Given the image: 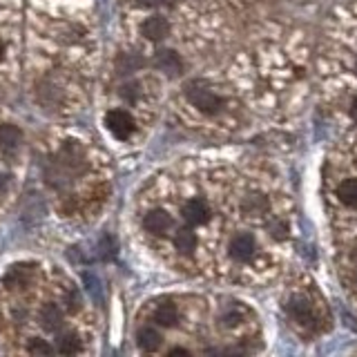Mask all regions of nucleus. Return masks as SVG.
<instances>
[{
  "instance_id": "obj_17",
  "label": "nucleus",
  "mask_w": 357,
  "mask_h": 357,
  "mask_svg": "<svg viewBox=\"0 0 357 357\" xmlns=\"http://www.w3.org/2000/svg\"><path fill=\"white\" fill-rule=\"evenodd\" d=\"M27 353L38 357V355H52L54 349H52V346H50L47 342H45V340H31L29 346H27Z\"/></svg>"
},
{
  "instance_id": "obj_20",
  "label": "nucleus",
  "mask_w": 357,
  "mask_h": 357,
  "mask_svg": "<svg viewBox=\"0 0 357 357\" xmlns=\"http://www.w3.org/2000/svg\"><path fill=\"white\" fill-rule=\"evenodd\" d=\"M170 355H188V349H181V346H178V349L170 351Z\"/></svg>"
},
{
  "instance_id": "obj_15",
  "label": "nucleus",
  "mask_w": 357,
  "mask_h": 357,
  "mask_svg": "<svg viewBox=\"0 0 357 357\" xmlns=\"http://www.w3.org/2000/svg\"><path fill=\"white\" fill-rule=\"evenodd\" d=\"M78 351H81V340H78L76 335L67 333V335H63V337L59 340V353H63V355H74Z\"/></svg>"
},
{
  "instance_id": "obj_13",
  "label": "nucleus",
  "mask_w": 357,
  "mask_h": 357,
  "mask_svg": "<svg viewBox=\"0 0 357 357\" xmlns=\"http://www.w3.org/2000/svg\"><path fill=\"white\" fill-rule=\"evenodd\" d=\"M156 67L167 74H178L181 72V59L174 54V52H161L159 56H156Z\"/></svg>"
},
{
  "instance_id": "obj_2",
  "label": "nucleus",
  "mask_w": 357,
  "mask_h": 357,
  "mask_svg": "<svg viewBox=\"0 0 357 357\" xmlns=\"http://www.w3.org/2000/svg\"><path fill=\"white\" fill-rule=\"evenodd\" d=\"M181 217H183V221L188 223V226H192V228L204 226V223H208V219H210L208 201L201 199V197L188 199L183 204V208H181Z\"/></svg>"
},
{
  "instance_id": "obj_3",
  "label": "nucleus",
  "mask_w": 357,
  "mask_h": 357,
  "mask_svg": "<svg viewBox=\"0 0 357 357\" xmlns=\"http://www.w3.org/2000/svg\"><path fill=\"white\" fill-rule=\"evenodd\" d=\"M255 250H257V241L248 232H239L237 237H232L230 241V257L239 264L250 261L255 257Z\"/></svg>"
},
{
  "instance_id": "obj_10",
  "label": "nucleus",
  "mask_w": 357,
  "mask_h": 357,
  "mask_svg": "<svg viewBox=\"0 0 357 357\" xmlns=\"http://www.w3.org/2000/svg\"><path fill=\"white\" fill-rule=\"evenodd\" d=\"M22 143V132L16 126H3L0 128V148L7 152H14Z\"/></svg>"
},
{
  "instance_id": "obj_1",
  "label": "nucleus",
  "mask_w": 357,
  "mask_h": 357,
  "mask_svg": "<svg viewBox=\"0 0 357 357\" xmlns=\"http://www.w3.org/2000/svg\"><path fill=\"white\" fill-rule=\"evenodd\" d=\"M185 96H188L190 103H192L195 107H199L204 114H217V112L221 109V98L204 85L190 83L185 89Z\"/></svg>"
},
{
  "instance_id": "obj_12",
  "label": "nucleus",
  "mask_w": 357,
  "mask_h": 357,
  "mask_svg": "<svg viewBox=\"0 0 357 357\" xmlns=\"http://www.w3.org/2000/svg\"><path fill=\"white\" fill-rule=\"evenodd\" d=\"M161 333L156 331V328H143L139 333V346L143 351H148V353H154V351H159L161 349Z\"/></svg>"
},
{
  "instance_id": "obj_21",
  "label": "nucleus",
  "mask_w": 357,
  "mask_h": 357,
  "mask_svg": "<svg viewBox=\"0 0 357 357\" xmlns=\"http://www.w3.org/2000/svg\"><path fill=\"white\" fill-rule=\"evenodd\" d=\"M3 54H5V45H3V40H0V61H3Z\"/></svg>"
},
{
  "instance_id": "obj_7",
  "label": "nucleus",
  "mask_w": 357,
  "mask_h": 357,
  "mask_svg": "<svg viewBox=\"0 0 357 357\" xmlns=\"http://www.w3.org/2000/svg\"><path fill=\"white\" fill-rule=\"evenodd\" d=\"M337 199L346 208H357V178L349 176L337 185Z\"/></svg>"
},
{
  "instance_id": "obj_18",
  "label": "nucleus",
  "mask_w": 357,
  "mask_h": 357,
  "mask_svg": "<svg viewBox=\"0 0 357 357\" xmlns=\"http://www.w3.org/2000/svg\"><path fill=\"white\" fill-rule=\"evenodd\" d=\"M78 306H81V297H78V293H70V295H67V308H70V310H78Z\"/></svg>"
},
{
  "instance_id": "obj_19",
  "label": "nucleus",
  "mask_w": 357,
  "mask_h": 357,
  "mask_svg": "<svg viewBox=\"0 0 357 357\" xmlns=\"http://www.w3.org/2000/svg\"><path fill=\"white\" fill-rule=\"evenodd\" d=\"M351 116H353V121L357 123V98L351 103Z\"/></svg>"
},
{
  "instance_id": "obj_11",
  "label": "nucleus",
  "mask_w": 357,
  "mask_h": 357,
  "mask_svg": "<svg viewBox=\"0 0 357 357\" xmlns=\"http://www.w3.org/2000/svg\"><path fill=\"white\" fill-rule=\"evenodd\" d=\"M197 245H199V239H197V234L190 230V228H183V230H178L174 234V248L178 252L190 255V252L197 250Z\"/></svg>"
},
{
  "instance_id": "obj_8",
  "label": "nucleus",
  "mask_w": 357,
  "mask_h": 357,
  "mask_svg": "<svg viewBox=\"0 0 357 357\" xmlns=\"http://www.w3.org/2000/svg\"><path fill=\"white\" fill-rule=\"evenodd\" d=\"M38 319H40L45 331H59L61 324H63V312L56 304H47V306H43Z\"/></svg>"
},
{
  "instance_id": "obj_4",
  "label": "nucleus",
  "mask_w": 357,
  "mask_h": 357,
  "mask_svg": "<svg viewBox=\"0 0 357 357\" xmlns=\"http://www.w3.org/2000/svg\"><path fill=\"white\" fill-rule=\"evenodd\" d=\"M105 123H107V130L114 134L116 139H128L130 134L134 132V121H132V116L128 114L126 109H112V112H107Z\"/></svg>"
},
{
  "instance_id": "obj_22",
  "label": "nucleus",
  "mask_w": 357,
  "mask_h": 357,
  "mask_svg": "<svg viewBox=\"0 0 357 357\" xmlns=\"http://www.w3.org/2000/svg\"><path fill=\"white\" fill-rule=\"evenodd\" d=\"M3 188H5V176L0 174V192H3Z\"/></svg>"
},
{
  "instance_id": "obj_14",
  "label": "nucleus",
  "mask_w": 357,
  "mask_h": 357,
  "mask_svg": "<svg viewBox=\"0 0 357 357\" xmlns=\"http://www.w3.org/2000/svg\"><path fill=\"white\" fill-rule=\"evenodd\" d=\"M31 279V271L27 266H14L11 271L5 275V284L9 288H16V286H25Z\"/></svg>"
},
{
  "instance_id": "obj_16",
  "label": "nucleus",
  "mask_w": 357,
  "mask_h": 357,
  "mask_svg": "<svg viewBox=\"0 0 357 357\" xmlns=\"http://www.w3.org/2000/svg\"><path fill=\"white\" fill-rule=\"evenodd\" d=\"M288 312H290V315H293L297 321H301V324H308V319H310V308H308L306 301H301V299L290 301Z\"/></svg>"
},
{
  "instance_id": "obj_9",
  "label": "nucleus",
  "mask_w": 357,
  "mask_h": 357,
  "mask_svg": "<svg viewBox=\"0 0 357 357\" xmlns=\"http://www.w3.org/2000/svg\"><path fill=\"white\" fill-rule=\"evenodd\" d=\"M154 321L159 324V326H165V328L174 326V324L178 321L176 304H172V301H165V304H161L159 308L154 310Z\"/></svg>"
},
{
  "instance_id": "obj_6",
  "label": "nucleus",
  "mask_w": 357,
  "mask_h": 357,
  "mask_svg": "<svg viewBox=\"0 0 357 357\" xmlns=\"http://www.w3.org/2000/svg\"><path fill=\"white\" fill-rule=\"evenodd\" d=\"M167 31H170V25H167V20L161 18V16H152L143 22V36L150 38V40H161L167 36Z\"/></svg>"
},
{
  "instance_id": "obj_5",
  "label": "nucleus",
  "mask_w": 357,
  "mask_h": 357,
  "mask_svg": "<svg viewBox=\"0 0 357 357\" xmlns=\"http://www.w3.org/2000/svg\"><path fill=\"white\" fill-rule=\"evenodd\" d=\"M143 228L159 237V234H165L167 230L172 228V217L167 215L165 210H152V212H148V215H145Z\"/></svg>"
}]
</instances>
